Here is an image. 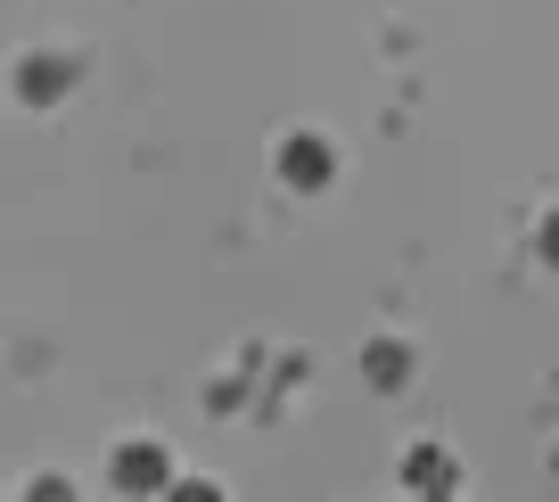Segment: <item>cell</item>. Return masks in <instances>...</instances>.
Wrapping results in <instances>:
<instances>
[{
  "mask_svg": "<svg viewBox=\"0 0 559 502\" xmlns=\"http://www.w3.org/2000/svg\"><path fill=\"white\" fill-rule=\"evenodd\" d=\"M280 174L297 182V190H321V182L337 174V149H330V140H313V132H297L288 149H280Z\"/></svg>",
  "mask_w": 559,
  "mask_h": 502,
  "instance_id": "7a4b0ae2",
  "label": "cell"
},
{
  "mask_svg": "<svg viewBox=\"0 0 559 502\" xmlns=\"http://www.w3.org/2000/svg\"><path fill=\"white\" fill-rule=\"evenodd\" d=\"M535 247H543V264H559V214H543V223H535Z\"/></svg>",
  "mask_w": 559,
  "mask_h": 502,
  "instance_id": "52a82bcc",
  "label": "cell"
},
{
  "mask_svg": "<svg viewBox=\"0 0 559 502\" xmlns=\"http://www.w3.org/2000/svg\"><path fill=\"white\" fill-rule=\"evenodd\" d=\"M165 502H223V486H214V478H174Z\"/></svg>",
  "mask_w": 559,
  "mask_h": 502,
  "instance_id": "8992f818",
  "label": "cell"
},
{
  "mask_svg": "<svg viewBox=\"0 0 559 502\" xmlns=\"http://www.w3.org/2000/svg\"><path fill=\"white\" fill-rule=\"evenodd\" d=\"M58 83H67V67H58V58H41V67H25V100H50Z\"/></svg>",
  "mask_w": 559,
  "mask_h": 502,
  "instance_id": "5b68a950",
  "label": "cell"
},
{
  "mask_svg": "<svg viewBox=\"0 0 559 502\" xmlns=\"http://www.w3.org/2000/svg\"><path fill=\"white\" fill-rule=\"evenodd\" d=\"M362 363H370V387H395V380H412V347H395V338H379V347H370Z\"/></svg>",
  "mask_w": 559,
  "mask_h": 502,
  "instance_id": "277c9868",
  "label": "cell"
},
{
  "mask_svg": "<svg viewBox=\"0 0 559 502\" xmlns=\"http://www.w3.org/2000/svg\"><path fill=\"white\" fill-rule=\"evenodd\" d=\"M403 478H412L428 502H444V494H453V462H444V453H412V462H403Z\"/></svg>",
  "mask_w": 559,
  "mask_h": 502,
  "instance_id": "3957f363",
  "label": "cell"
},
{
  "mask_svg": "<svg viewBox=\"0 0 559 502\" xmlns=\"http://www.w3.org/2000/svg\"><path fill=\"white\" fill-rule=\"evenodd\" d=\"M25 502H74V494H67L58 478H34V494H25Z\"/></svg>",
  "mask_w": 559,
  "mask_h": 502,
  "instance_id": "ba28073f",
  "label": "cell"
},
{
  "mask_svg": "<svg viewBox=\"0 0 559 502\" xmlns=\"http://www.w3.org/2000/svg\"><path fill=\"white\" fill-rule=\"evenodd\" d=\"M116 486H123V494H174V462H165V445H123L116 453Z\"/></svg>",
  "mask_w": 559,
  "mask_h": 502,
  "instance_id": "6da1fadb",
  "label": "cell"
}]
</instances>
